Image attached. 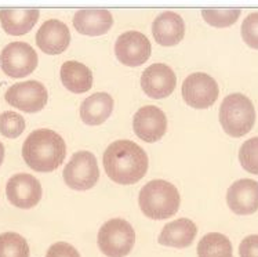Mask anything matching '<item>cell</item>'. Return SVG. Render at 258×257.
Returning a JSON list of instances; mask_svg holds the SVG:
<instances>
[{"label": "cell", "instance_id": "obj_20", "mask_svg": "<svg viewBox=\"0 0 258 257\" xmlns=\"http://www.w3.org/2000/svg\"><path fill=\"white\" fill-rule=\"evenodd\" d=\"M113 98L108 93H94L80 105V118L86 125L98 126L111 116Z\"/></svg>", "mask_w": 258, "mask_h": 257}, {"label": "cell", "instance_id": "obj_7", "mask_svg": "<svg viewBox=\"0 0 258 257\" xmlns=\"http://www.w3.org/2000/svg\"><path fill=\"white\" fill-rule=\"evenodd\" d=\"M37 63L36 52L25 42L9 43L0 54V67L7 76L13 79L31 75L36 69Z\"/></svg>", "mask_w": 258, "mask_h": 257}, {"label": "cell", "instance_id": "obj_11", "mask_svg": "<svg viewBox=\"0 0 258 257\" xmlns=\"http://www.w3.org/2000/svg\"><path fill=\"white\" fill-rule=\"evenodd\" d=\"M10 203L20 209H32L42 199L43 189L39 180L28 173L13 176L6 185Z\"/></svg>", "mask_w": 258, "mask_h": 257}, {"label": "cell", "instance_id": "obj_2", "mask_svg": "<svg viewBox=\"0 0 258 257\" xmlns=\"http://www.w3.org/2000/svg\"><path fill=\"white\" fill-rule=\"evenodd\" d=\"M67 157L63 138L50 129L32 131L22 145V158L35 172L48 173L57 170Z\"/></svg>", "mask_w": 258, "mask_h": 257}, {"label": "cell", "instance_id": "obj_25", "mask_svg": "<svg viewBox=\"0 0 258 257\" xmlns=\"http://www.w3.org/2000/svg\"><path fill=\"white\" fill-rule=\"evenodd\" d=\"M25 130V119L14 111H6L0 115V133L7 138H17Z\"/></svg>", "mask_w": 258, "mask_h": 257}, {"label": "cell", "instance_id": "obj_13", "mask_svg": "<svg viewBox=\"0 0 258 257\" xmlns=\"http://www.w3.org/2000/svg\"><path fill=\"white\" fill-rule=\"evenodd\" d=\"M177 86V76L169 65L153 64L148 67L141 75V87L144 93L151 98H166Z\"/></svg>", "mask_w": 258, "mask_h": 257}, {"label": "cell", "instance_id": "obj_4", "mask_svg": "<svg viewBox=\"0 0 258 257\" xmlns=\"http://www.w3.org/2000/svg\"><path fill=\"white\" fill-rule=\"evenodd\" d=\"M255 122V110L247 95L233 93L227 95L220 107V123L232 137H242L251 130Z\"/></svg>", "mask_w": 258, "mask_h": 257}, {"label": "cell", "instance_id": "obj_16", "mask_svg": "<svg viewBox=\"0 0 258 257\" xmlns=\"http://www.w3.org/2000/svg\"><path fill=\"white\" fill-rule=\"evenodd\" d=\"M155 40L164 47L178 44L185 36V21L174 11H164L159 14L152 24Z\"/></svg>", "mask_w": 258, "mask_h": 257}, {"label": "cell", "instance_id": "obj_27", "mask_svg": "<svg viewBox=\"0 0 258 257\" xmlns=\"http://www.w3.org/2000/svg\"><path fill=\"white\" fill-rule=\"evenodd\" d=\"M242 37L250 47L258 48V11L244 18L242 24Z\"/></svg>", "mask_w": 258, "mask_h": 257}, {"label": "cell", "instance_id": "obj_19", "mask_svg": "<svg viewBox=\"0 0 258 257\" xmlns=\"http://www.w3.org/2000/svg\"><path fill=\"white\" fill-rule=\"evenodd\" d=\"M39 16L37 9H2L0 22L7 35L21 36L36 25Z\"/></svg>", "mask_w": 258, "mask_h": 257}, {"label": "cell", "instance_id": "obj_24", "mask_svg": "<svg viewBox=\"0 0 258 257\" xmlns=\"http://www.w3.org/2000/svg\"><path fill=\"white\" fill-rule=\"evenodd\" d=\"M240 9H205L202 16L207 24L217 28H227L233 25L240 17Z\"/></svg>", "mask_w": 258, "mask_h": 257}, {"label": "cell", "instance_id": "obj_31", "mask_svg": "<svg viewBox=\"0 0 258 257\" xmlns=\"http://www.w3.org/2000/svg\"><path fill=\"white\" fill-rule=\"evenodd\" d=\"M228 257H233V256H228Z\"/></svg>", "mask_w": 258, "mask_h": 257}, {"label": "cell", "instance_id": "obj_3", "mask_svg": "<svg viewBox=\"0 0 258 257\" xmlns=\"http://www.w3.org/2000/svg\"><path fill=\"white\" fill-rule=\"evenodd\" d=\"M179 202L178 189L164 180H152L147 183L138 196V205L143 213L152 220L173 217L178 212Z\"/></svg>", "mask_w": 258, "mask_h": 257}, {"label": "cell", "instance_id": "obj_30", "mask_svg": "<svg viewBox=\"0 0 258 257\" xmlns=\"http://www.w3.org/2000/svg\"><path fill=\"white\" fill-rule=\"evenodd\" d=\"M3 159H5V145L0 142V165L3 163Z\"/></svg>", "mask_w": 258, "mask_h": 257}, {"label": "cell", "instance_id": "obj_1", "mask_svg": "<svg viewBox=\"0 0 258 257\" xmlns=\"http://www.w3.org/2000/svg\"><path fill=\"white\" fill-rule=\"evenodd\" d=\"M102 161L108 177L121 185L138 183L147 174L149 166L147 152L130 140L112 142L105 149Z\"/></svg>", "mask_w": 258, "mask_h": 257}, {"label": "cell", "instance_id": "obj_8", "mask_svg": "<svg viewBox=\"0 0 258 257\" xmlns=\"http://www.w3.org/2000/svg\"><path fill=\"white\" fill-rule=\"evenodd\" d=\"M6 101L17 110L28 114H36L47 104L46 87L37 80H28L10 86L5 94Z\"/></svg>", "mask_w": 258, "mask_h": 257}, {"label": "cell", "instance_id": "obj_12", "mask_svg": "<svg viewBox=\"0 0 258 257\" xmlns=\"http://www.w3.org/2000/svg\"><path fill=\"white\" fill-rule=\"evenodd\" d=\"M133 130L143 141H159L167 130L166 114L155 105H145L133 118Z\"/></svg>", "mask_w": 258, "mask_h": 257}, {"label": "cell", "instance_id": "obj_21", "mask_svg": "<svg viewBox=\"0 0 258 257\" xmlns=\"http://www.w3.org/2000/svg\"><path fill=\"white\" fill-rule=\"evenodd\" d=\"M59 75H61L63 87H67L75 94L86 93L93 86V72L85 64L78 63V61L63 63Z\"/></svg>", "mask_w": 258, "mask_h": 257}, {"label": "cell", "instance_id": "obj_10", "mask_svg": "<svg viewBox=\"0 0 258 257\" xmlns=\"http://www.w3.org/2000/svg\"><path fill=\"white\" fill-rule=\"evenodd\" d=\"M152 46L144 33L130 31L121 33L115 43L116 58L127 67H140L151 57Z\"/></svg>", "mask_w": 258, "mask_h": 257}, {"label": "cell", "instance_id": "obj_29", "mask_svg": "<svg viewBox=\"0 0 258 257\" xmlns=\"http://www.w3.org/2000/svg\"><path fill=\"white\" fill-rule=\"evenodd\" d=\"M240 257H258V235L246 236L239 246Z\"/></svg>", "mask_w": 258, "mask_h": 257}, {"label": "cell", "instance_id": "obj_18", "mask_svg": "<svg viewBox=\"0 0 258 257\" xmlns=\"http://www.w3.org/2000/svg\"><path fill=\"white\" fill-rule=\"evenodd\" d=\"M198 227L189 219H178L163 227L158 238V242L163 246L188 247L195 241Z\"/></svg>", "mask_w": 258, "mask_h": 257}, {"label": "cell", "instance_id": "obj_14", "mask_svg": "<svg viewBox=\"0 0 258 257\" xmlns=\"http://www.w3.org/2000/svg\"><path fill=\"white\" fill-rule=\"evenodd\" d=\"M229 209L236 215H253L258 210V183L251 179H240L232 184L227 192Z\"/></svg>", "mask_w": 258, "mask_h": 257}, {"label": "cell", "instance_id": "obj_5", "mask_svg": "<svg viewBox=\"0 0 258 257\" xmlns=\"http://www.w3.org/2000/svg\"><path fill=\"white\" fill-rule=\"evenodd\" d=\"M136 232L128 221L112 219L102 224L98 231V246L108 257H124L132 252Z\"/></svg>", "mask_w": 258, "mask_h": 257}, {"label": "cell", "instance_id": "obj_15", "mask_svg": "<svg viewBox=\"0 0 258 257\" xmlns=\"http://www.w3.org/2000/svg\"><path fill=\"white\" fill-rule=\"evenodd\" d=\"M71 43V32L62 21L48 20L39 28L36 33V44L43 53L50 56L61 54Z\"/></svg>", "mask_w": 258, "mask_h": 257}, {"label": "cell", "instance_id": "obj_23", "mask_svg": "<svg viewBox=\"0 0 258 257\" xmlns=\"http://www.w3.org/2000/svg\"><path fill=\"white\" fill-rule=\"evenodd\" d=\"M0 257H29L27 239L17 232L0 234Z\"/></svg>", "mask_w": 258, "mask_h": 257}, {"label": "cell", "instance_id": "obj_22", "mask_svg": "<svg viewBox=\"0 0 258 257\" xmlns=\"http://www.w3.org/2000/svg\"><path fill=\"white\" fill-rule=\"evenodd\" d=\"M199 257H228L232 256V243L227 236L220 232L206 234L198 245Z\"/></svg>", "mask_w": 258, "mask_h": 257}, {"label": "cell", "instance_id": "obj_9", "mask_svg": "<svg viewBox=\"0 0 258 257\" xmlns=\"http://www.w3.org/2000/svg\"><path fill=\"white\" fill-rule=\"evenodd\" d=\"M218 94L220 89L217 82L205 72L190 74L182 83L184 101L196 110H205L211 107L218 98Z\"/></svg>", "mask_w": 258, "mask_h": 257}, {"label": "cell", "instance_id": "obj_26", "mask_svg": "<svg viewBox=\"0 0 258 257\" xmlns=\"http://www.w3.org/2000/svg\"><path fill=\"white\" fill-rule=\"evenodd\" d=\"M239 161L248 173L258 174V137H253L243 142L239 151Z\"/></svg>", "mask_w": 258, "mask_h": 257}, {"label": "cell", "instance_id": "obj_28", "mask_svg": "<svg viewBox=\"0 0 258 257\" xmlns=\"http://www.w3.org/2000/svg\"><path fill=\"white\" fill-rule=\"evenodd\" d=\"M46 257H80L79 252L67 242H57L48 247Z\"/></svg>", "mask_w": 258, "mask_h": 257}, {"label": "cell", "instance_id": "obj_17", "mask_svg": "<svg viewBox=\"0 0 258 257\" xmlns=\"http://www.w3.org/2000/svg\"><path fill=\"white\" fill-rule=\"evenodd\" d=\"M74 26L76 31L87 36H101L111 29L113 17L105 9H83L75 13Z\"/></svg>", "mask_w": 258, "mask_h": 257}, {"label": "cell", "instance_id": "obj_6", "mask_svg": "<svg viewBox=\"0 0 258 257\" xmlns=\"http://www.w3.org/2000/svg\"><path fill=\"white\" fill-rule=\"evenodd\" d=\"M100 179V169L94 153L79 151L63 169V181L69 188L86 191L94 187Z\"/></svg>", "mask_w": 258, "mask_h": 257}]
</instances>
